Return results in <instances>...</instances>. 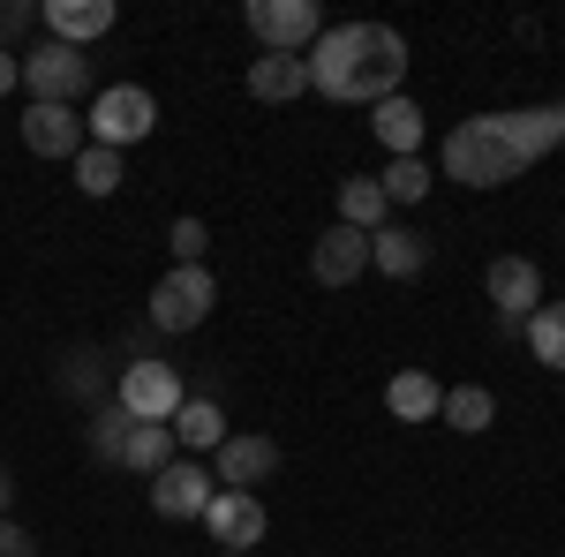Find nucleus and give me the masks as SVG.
I'll list each match as a JSON object with an SVG mask.
<instances>
[{
    "label": "nucleus",
    "instance_id": "nucleus-1",
    "mask_svg": "<svg viewBox=\"0 0 565 557\" xmlns=\"http://www.w3.org/2000/svg\"><path fill=\"white\" fill-rule=\"evenodd\" d=\"M558 143H565V98L558 106H513V114H468L445 129V181L505 189L535 159H551Z\"/></svg>",
    "mask_w": 565,
    "mask_h": 557
},
{
    "label": "nucleus",
    "instance_id": "nucleus-2",
    "mask_svg": "<svg viewBox=\"0 0 565 557\" xmlns=\"http://www.w3.org/2000/svg\"><path fill=\"white\" fill-rule=\"evenodd\" d=\"M399 76H407V39L392 23H324V39L309 45L317 98L377 106V98H399Z\"/></svg>",
    "mask_w": 565,
    "mask_h": 557
},
{
    "label": "nucleus",
    "instance_id": "nucleus-3",
    "mask_svg": "<svg viewBox=\"0 0 565 557\" xmlns=\"http://www.w3.org/2000/svg\"><path fill=\"white\" fill-rule=\"evenodd\" d=\"M90 143H106V151H129V143H143V136L159 129V98L143 84H106L98 98H90Z\"/></svg>",
    "mask_w": 565,
    "mask_h": 557
},
{
    "label": "nucleus",
    "instance_id": "nucleus-4",
    "mask_svg": "<svg viewBox=\"0 0 565 557\" xmlns=\"http://www.w3.org/2000/svg\"><path fill=\"white\" fill-rule=\"evenodd\" d=\"M23 90H31V106H76L90 90V53L84 45H61L45 39L23 53Z\"/></svg>",
    "mask_w": 565,
    "mask_h": 557
},
{
    "label": "nucleus",
    "instance_id": "nucleus-5",
    "mask_svg": "<svg viewBox=\"0 0 565 557\" xmlns=\"http://www.w3.org/2000/svg\"><path fill=\"white\" fill-rule=\"evenodd\" d=\"M242 23H249V39L264 53H309V45L324 39V8L317 0H249Z\"/></svg>",
    "mask_w": 565,
    "mask_h": 557
},
{
    "label": "nucleus",
    "instance_id": "nucleus-6",
    "mask_svg": "<svg viewBox=\"0 0 565 557\" xmlns=\"http://www.w3.org/2000/svg\"><path fill=\"white\" fill-rule=\"evenodd\" d=\"M114 407H121V415H136V422H174V407H181L174 362H151V354L121 362V377H114Z\"/></svg>",
    "mask_w": 565,
    "mask_h": 557
},
{
    "label": "nucleus",
    "instance_id": "nucleus-7",
    "mask_svg": "<svg viewBox=\"0 0 565 557\" xmlns=\"http://www.w3.org/2000/svg\"><path fill=\"white\" fill-rule=\"evenodd\" d=\"M218 301V279L204 271V264H174L159 287H151V324L159 332H196L204 317H212Z\"/></svg>",
    "mask_w": 565,
    "mask_h": 557
},
{
    "label": "nucleus",
    "instance_id": "nucleus-8",
    "mask_svg": "<svg viewBox=\"0 0 565 557\" xmlns=\"http://www.w3.org/2000/svg\"><path fill=\"white\" fill-rule=\"evenodd\" d=\"M264 527H271V513H264L257 490H218L204 505V535L218 543V557H257Z\"/></svg>",
    "mask_w": 565,
    "mask_h": 557
},
{
    "label": "nucleus",
    "instance_id": "nucleus-9",
    "mask_svg": "<svg viewBox=\"0 0 565 557\" xmlns=\"http://www.w3.org/2000/svg\"><path fill=\"white\" fill-rule=\"evenodd\" d=\"M212 497H218V482L196 460H167V468L151 474V513L159 519H204Z\"/></svg>",
    "mask_w": 565,
    "mask_h": 557
},
{
    "label": "nucleus",
    "instance_id": "nucleus-10",
    "mask_svg": "<svg viewBox=\"0 0 565 557\" xmlns=\"http://www.w3.org/2000/svg\"><path fill=\"white\" fill-rule=\"evenodd\" d=\"M212 460H218L212 468L218 490H257V482H271V468H279V444L257 437V429H226V444H218Z\"/></svg>",
    "mask_w": 565,
    "mask_h": 557
},
{
    "label": "nucleus",
    "instance_id": "nucleus-11",
    "mask_svg": "<svg viewBox=\"0 0 565 557\" xmlns=\"http://www.w3.org/2000/svg\"><path fill=\"white\" fill-rule=\"evenodd\" d=\"M482 294L498 301V317H505V324H527V317L543 309V271H535L527 257H490Z\"/></svg>",
    "mask_w": 565,
    "mask_h": 557
},
{
    "label": "nucleus",
    "instance_id": "nucleus-12",
    "mask_svg": "<svg viewBox=\"0 0 565 557\" xmlns=\"http://www.w3.org/2000/svg\"><path fill=\"white\" fill-rule=\"evenodd\" d=\"M309 271H317V287H354V279L370 271V234H354V226H324L317 249H309Z\"/></svg>",
    "mask_w": 565,
    "mask_h": 557
},
{
    "label": "nucleus",
    "instance_id": "nucleus-13",
    "mask_svg": "<svg viewBox=\"0 0 565 557\" xmlns=\"http://www.w3.org/2000/svg\"><path fill=\"white\" fill-rule=\"evenodd\" d=\"M23 143H31L39 159H76L90 143V129H84L76 106H23Z\"/></svg>",
    "mask_w": 565,
    "mask_h": 557
},
{
    "label": "nucleus",
    "instance_id": "nucleus-14",
    "mask_svg": "<svg viewBox=\"0 0 565 557\" xmlns=\"http://www.w3.org/2000/svg\"><path fill=\"white\" fill-rule=\"evenodd\" d=\"M39 23H45V39H61V45H90L121 23V8L114 0H45Z\"/></svg>",
    "mask_w": 565,
    "mask_h": 557
},
{
    "label": "nucleus",
    "instance_id": "nucleus-15",
    "mask_svg": "<svg viewBox=\"0 0 565 557\" xmlns=\"http://www.w3.org/2000/svg\"><path fill=\"white\" fill-rule=\"evenodd\" d=\"M302 90H309V53H257V61H249V98L287 106V98H302Z\"/></svg>",
    "mask_w": 565,
    "mask_h": 557
},
{
    "label": "nucleus",
    "instance_id": "nucleus-16",
    "mask_svg": "<svg viewBox=\"0 0 565 557\" xmlns=\"http://www.w3.org/2000/svg\"><path fill=\"white\" fill-rule=\"evenodd\" d=\"M370 129H377V143H385L392 159H423V106L415 98H377Z\"/></svg>",
    "mask_w": 565,
    "mask_h": 557
},
{
    "label": "nucleus",
    "instance_id": "nucleus-17",
    "mask_svg": "<svg viewBox=\"0 0 565 557\" xmlns=\"http://www.w3.org/2000/svg\"><path fill=\"white\" fill-rule=\"evenodd\" d=\"M423 264H430V242H423V234H407V226H377V234H370V271L415 279Z\"/></svg>",
    "mask_w": 565,
    "mask_h": 557
},
{
    "label": "nucleus",
    "instance_id": "nucleus-18",
    "mask_svg": "<svg viewBox=\"0 0 565 557\" xmlns=\"http://www.w3.org/2000/svg\"><path fill=\"white\" fill-rule=\"evenodd\" d=\"M385 407H392V422H437L445 385H437L430 369H399V377L385 385Z\"/></svg>",
    "mask_w": 565,
    "mask_h": 557
},
{
    "label": "nucleus",
    "instance_id": "nucleus-19",
    "mask_svg": "<svg viewBox=\"0 0 565 557\" xmlns=\"http://www.w3.org/2000/svg\"><path fill=\"white\" fill-rule=\"evenodd\" d=\"M129 474H159L167 460H174V429L167 422H136L129 415V429H121V452H114Z\"/></svg>",
    "mask_w": 565,
    "mask_h": 557
},
{
    "label": "nucleus",
    "instance_id": "nucleus-20",
    "mask_svg": "<svg viewBox=\"0 0 565 557\" xmlns=\"http://www.w3.org/2000/svg\"><path fill=\"white\" fill-rule=\"evenodd\" d=\"M340 226H354V234H377V226H392V204H385V189H377V173H354V181H340Z\"/></svg>",
    "mask_w": 565,
    "mask_h": 557
},
{
    "label": "nucleus",
    "instance_id": "nucleus-21",
    "mask_svg": "<svg viewBox=\"0 0 565 557\" xmlns=\"http://www.w3.org/2000/svg\"><path fill=\"white\" fill-rule=\"evenodd\" d=\"M167 429H174V444H189V452H218V444H226V415H218V399H181Z\"/></svg>",
    "mask_w": 565,
    "mask_h": 557
},
{
    "label": "nucleus",
    "instance_id": "nucleus-22",
    "mask_svg": "<svg viewBox=\"0 0 565 557\" xmlns=\"http://www.w3.org/2000/svg\"><path fill=\"white\" fill-rule=\"evenodd\" d=\"M437 422H452L460 437H482V429L498 422V399H490L482 385H452V392H445V407H437Z\"/></svg>",
    "mask_w": 565,
    "mask_h": 557
},
{
    "label": "nucleus",
    "instance_id": "nucleus-23",
    "mask_svg": "<svg viewBox=\"0 0 565 557\" xmlns=\"http://www.w3.org/2000/svg\"><path fill=\"white\" fill-rule=\"evenodd\" d=\"M68 167H76V189H84V196H114V189L129 181V173H121V151H106V143H84Z\"/></svg>",
    "mask_w": 565,
    "mask_h": 557
},
{
    "label": "nucleus",
    "instance_id": "nucleus-24",
    "mask_svg": "<svg viewBox=\"0 0 565 557\" xmlns=\"http://www.w3.org/2000/svg\"><path fill=\"white\" fill-rule=\"evenodd\" d=\"M521 332H527V346H535V362H543V369H565V301H543Z\"/></svg>",
    "mask_w": 565,
    "mask_h": 557
},
{
    "label": "nucleus",
    "instance_id": "nucleus-25",
    "mask_svg": "<svg viewBox=\"0 0 565 557\" xmlns=\"http://www.w3.org/2000/svg\"><path fill=\"white\" fill-rule=\"evenodd\" d=\"M377 189H385V204H423V196H430V167H423V159H392V167L377 173Z\"/></svg>",
    "mask_w": 565,
    "mask_h": 557
},
{
    "label": "nucleus",
    "instance_id": "nucleus-26",
    "mask_svg": "<svg viewBox=\"0 0 565 557\" xmlns=\"http://www.w3.org/2000/svg\"><path fill=\"white\" fill-rule=\"evenodd\" d=\"M167 249H174V264H204V249H212V226H204V218H174Z\"/></svg>",
    "mask_w": 565,
    "mask_h": 557
},
{
    "label": "nucleus",
    "instance_id": "nucleus-27",
    "mask_svg": "<svg viewBox=\"0 0 565 557\" xmlns=\"http://www.w3.org/2000/svg\"><path fill=\"white\" fill-rule=\"evenodd\" d=\"M31 23H39V8H31V0H0V53H8V39H23Z\"/></svg>",
    "mask_w": 565,
    "mask_h": 557
},
{
    "label": "nucleus",
    "instance_id": "nucleus-28",
    "mask_svg": "<svg viewBox=\"0 0 565 557\" xmlns=\"http://www.w3.org/2000/svg\"><path fill=\"white\" fill-rule=\"evenodd\" d=\"M121 429H129V415H121V407H106V415H98V429H90L98 460H114V452H121Z\"/></svg>",
    "mask_w": 565,
    "mask_h": 557
},
{
    "label": "nucleus",
    "instance_id": "nucleus-29",
    "mask_svg": "<svg viewBox=\"0 0 565 557\" xmlns=\"http://www.w3.org/2000/svg\"><path fill=\"white\" fill-rule=\"evenodd\" d=\"M0 557H39V535H31L23 519H8V513H0Z\"/></svg>",
    "mask_w": 565,
    "mask_h": 557
},
{
    "label": "nucleus",
    "instance_id": "nucleus-30",
    "mask_svg": "<svg viewBox=\"0 0 565 557\" xmlns=\"http://www.w3.org/2000/svg\"><path fill=\"white\" fill-rule=\"evenodd\" d=\"M23 84V53H0V98Z\"/></svg>",
    "mask_w": 565,
    "mask_h": 557
},
{
    "label": "nucleus",
    "instance_id": "nucleus-31",
    "mask_svg": "<svg viewBox=\"0 0 565 557\" xmlns=\"http://www.w3.org/2000/svg\"><path fill=\"white\" fill-rule=\"evenodd\" d=\"M8 497H15V482H8V468H0V513H8Z\"/></svg>",
    "mask_w": 565,
    "mask_h": 557
}]
</instances>
